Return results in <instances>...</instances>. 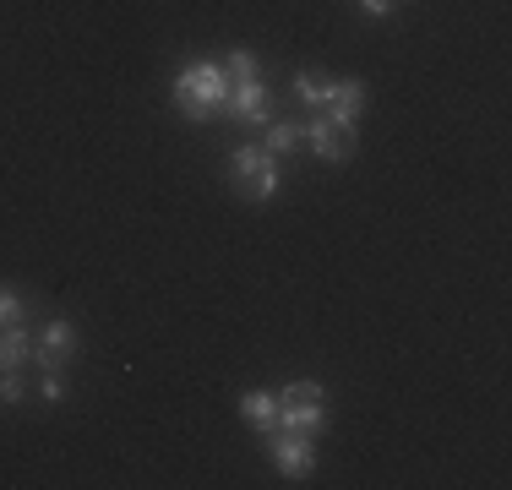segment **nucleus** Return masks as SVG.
Returning a JSON list of instances; mask_svg holds the SVG:
<instances>
[{"label": "nucleus", "instance_id": "obj_1", "mask_svg": "<svg viewBox=\"0 0 512 490\" xmlns=\"http://www.w3.org/2000/svg\"><path fill=\"white\" fill-rule=\"evenodd\" d=\"M224 98H229V77H224V66H218V60H197V66H186L175 77V104H180V115H186V120L218 115V109H224Z\"/></svg>", "mask_w": 512, "mask_h": 490}, {"label": "nucleus", "instance_id": "obj_2", "mask_svg": "<svg viewBox=\"0 0 512 490\" xmlns=\"http://www.w3.org/2000/svg\"><path fill=\"white\" fill-rule=\"evenodd\" d=\"M327 425V409H322V382H289L278 392V431L289 436H316Z\"/></svg>", "mask_w": 512, "mask_h": 490}, {"label": "nucleus", "instance_id": "obj_3", "mask_svg": "<svg viewBox=\"0 0 512 490\" xmlns=\"http://www.w3.org/2000/svg\"><path fill=\"white\" fill-rule=\"evenodd\" d=\"M229 169H235V191L246 196V202H267V196L278 191V158L267 153L262 142H246V147H235V158H229Z\"/></svg>", "mask_w": 512, "mask_h": 490}, {"label": "nucleus", "instance_id": "obj_4", "mask_svg": "<svg viewBox=\"0 0 512 490\" xmlns=\"http://www.w3.org/2000/svg\"><path fill=\"white\" fill-rule=\"evenodd\" d=\"M306 142H311V153L316 158H327V164H349L355 158V126H344V120H333V115H322V120H311L306 126Z\"/></svg>", "mask_w": 512, "mask_h": 490}, {"label": "nucleus", "instance_id": "obj_5", "mask_svg": "<svg viewBox=\"0 0 512 490\" xmlns=\"http://www.w3.org/2000/svg\"><path fill=\"white\" fill-rule=\"evenodd\" d=\"M267 436V452H273V463H278V474L284 480H306V474L316 469V452H311V436H289V431H262Z\"/></svg>", "mask_w": 512, "mask_h": 490}, {"label": "nucleus", "instance_id": "obj_6", "mask_svg": "<svg viewBox=\"0 0 512 490\" xmlns=\"http://www.w3.org/2000/svg\"><path fill=\"white\" fill-rule=\"evenodd\" d=\"M218 115L240 120V126H262V120L273 115V98H267L262 77H251V82H229V98H224V109H218Z\"/></svg>", "mask_w": 512, "mask_h": 490}, {"label": "nucleus", "instance_id": "obj_7", "mask_svg": "<svg viewBox=\"0 0 512 490\" xmlns=\"http://www.w3.org/2000/svg\"><path fill=\"white\" fill-rule=\"evenodd\" d=\"M33 354H39L44 371H60V365L77 354V327H71V322H50L39 338H33Z\"/></svg>", "mask_w": 512, "mask_h": 490}, {"label": "nucleus", "instance_id": "obj_8", "mask_svg": "<svg viewBox=\"0 0 512 490\" xmlns=\"http://www.w3.org/2000/svg\"><path fill=\"white\" fill-rule=\"evenodd\" d=\"M360 109H365V82H333V93H327V115L333 120H344V126H355L360 120Z\"/></svg>", "mask_w": 512, "mask_h": 490}, {"label": "nucleus", "instance_id": "obj_9", "mask_svg": "<svg viewBox=\"0 0 512 490\" xmlns=\"http://www.w3.org/2000/svg\"><path fill=\"white\" fill-rule=\"evenodd\" d=\"M28 354H33V338L22 333L17 322H11V327H0V371H17V365L28 360Z\"/></svg>", "mask_w": 512, "mask_h": 490}, {"label": "nucleus", "instance_id": "obj_10", "mask_svg": "<svg viewBox=\"0 0 512 490\" xmlns=\"http://www.w3.org/2000/svg\"><path fill=\"white\" fill-rule=\"evenodd\" d=\"M240 414H246V425H256V431H273V425H278V398H267V392H246V398H240Z\"/></svg>", "mask_w": 512, "mask_h": 490}, {"label": "nucleus", "instance_id": "obj_11", "mask_svg": "<svg viewBox=\"0 0 512 490\" xmlns=\"http://www.w3.org/2000/svg\"><path fill=\"white\" fill-rule=\"evenodd\" d=\"M295 93L306 98V104H327V93H333V77H327V71H300V77H295Z\"/></svg>", "mask_w": 512, "mask_h": 490}, {"label": "nucleus", "instance_id": "obj_12", "mask_svg": "<svg viewBox=\"0 0 512 490\" xmlns=\"http://www.w3.org/2000/svg\"><path fill=\"white\" fill-rule=\"evenodd\" d=\"M224 77L229 82H251V77H262V66H256L251 49H235V55H224Z\"/></svg>", "mask_w": 512, "mask_h": 490}, {"label": "nucleus", "instance_id": "obj_13", "mask_svg": "<svg viewBox=\"0 0 512 490\" xmlns=\"http://www.w3.org/2000/svg\"><path fill=\"white\" fill-rule=\"evenodd\" d=\"M300 142H306V126H273V131H267V137H262V147H267V153H289V147H300Z\"/></svg>", "mask_w": 512, "mask_h": 490}, {"label": "nucleus", "instance_id": "obj_14", "mask_svg": "<svg viewBox=\"0 0 512 490\" xmlns=\"http://www.w3.org/2000/svg\"><path fill=\"white\" fill-rule=\"evenodd\" d=\"M11 322H22V300L11 289H0V327H11Z\"/></svg>", "mask_w": 512, "mask_h": 490}, {"label": "nucleus", "instance_id": "obj_15", "mask_svg": "<svg viewBox=\"0 0 512 490\" xmlns=\"http://www.w3.org/2000/svg\"><path fill=\"white\" fill-rule=\"evenodd\" d=\"M22 398H28V392H22V382H17L11 371H0V403H22Z\"/></svg>", "mask_w": 512, "mask_h": 490}, {"label": "nucleus", "instance_id": "obj_16", "mask_svg": "<svg viewBox=\"0 0 512 490\" xmlns=\"http://www.w3.org/2000/svg\"><path fill=\"white\" fill-rule=\"evenodd\" d=\"M393 6H398V0H360V11H365V17H387Z\"/></svg>", "mask_w": 512, "mask_h": 490}, {"label": "nucleus", "instance_id": "obj_17", "mask_svg": "<svg viewBox=\"0 0 512 490\" xmlns=\"http://www.w3.org/2000/svg\"><path fill=\"white\" fill-rule=\"evenodd\" d=\"M39 392H44V403H60V398H66V387H60V382H55V371H50V376H44V387H39Z\"/></svg>", "mask_w": 512, "mask_h": 490}]
</instances>
